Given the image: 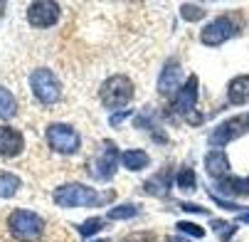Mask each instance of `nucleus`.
Instances as JSON below:
<instances>
[{"instance_id":"f257e3e1","label":"nucleus","mask_w":249,"mask_h":242,"mask_svg":"<svg viewBox=\"0 0 249 242\" xmlns=\"http://www.w3.org/2000/svg\"><path fill=\"white\" fill-rule=\"evenodd\" d=\"M242 30H244V15L232 10L227 15L215 18L210 25H205L202 32H200V42L207 45V47H220L222 42H227L230 37H234Z\"/></svg>"},{"instance_id":"f03ea898","label":"nucleus","mask_w":249,"mask_h":242,"mask_svg":"<svg viewBox=\"0 0 249 242\" xmlns=\"http://www.w3.org/2000/svg\"><path fill=\"white\" fill-rule=\"evenodd\" d=\"M52 198L59 207H94V205H104L106 200H111V198H101L94 188L82 186V183L59 186Z\"/></svg>"},{"instance_id":"7ed1b4c3","label":"nucleus","mask_w":249,"mask_h":242,"mask_svg":"<svg viewBox=\"0 0 249 242\" xmlns=\"http://www.w3.org/2000/svg\"><path fill=\"white\" fill-rule=\"evenodd\" d=\"M8 230L20 242H35L45 235V220L32 210H13L8 218Z\"/></svg>"},{"instance_id":"20e7f679","label":"nucleus","mask_w":249,"mask_h":242,"mask_svg":"<svg viewBox=\"0 0 249 242\" xmlns=\"http://www.w3.org/2000/svg\"><path fill=\"white\" fill-rule=\"evenodd\" d=\"M99 96L106 109H121L133 99V82L124 74H114L101 84Z\"/></svg>"},{"instance_id":"39448f33","label":"nucleus","mask_w":249,"mask_h":242,"mask_svg":"<svg viewBox=\"0 0 249 242\" xmlns=\"http://www.w3.org/2000/svg\"><path fill=\"white\" fill-rule=\"evenodd\" d=\"M45 136H47V146L54 153L72 156L82 149V136L77 133L74 126H69V124H50Z\"/></svg>"},{"instance_id":"423d86ee","label":"nucleus","mask_w":249,"mask_h":242,"mask_svg":"<svg viewBox=\"0 0 249 242\" xmlns=\"http://www.w3.org/2000/svg\"><path fill=\"white\" fill-rule=\"evenodd\" d=\"M30 87H32V94L42 104H54L62 96V84L50 69H35L30 74Z\"/></svg>"},{"instance_id":"0eeeda50","label":"nucleus","mask_w":249,"mask_h":242,"mask_svg":"<svg viewBox=\"0 0 249 242\" xmlns=\"http://www.w3.org/2000/svg\"><path fill=\"white\" fill-rule=\"evenodd\" d=\"M62 15V8L54 0H35L27 5V20L32 27H52Z\"/></svg>"},{"instance_id":"6e6552de","label":"nucleus","mask_w":249,"mask_h":242,"mask_svg":"<svg viewBox=\"0 0 249 242\" xmlns=\"http://www.w3.org/2000/svg\"><path fill=\"white\" fill-rule=\"evenodd\" d=\"M244 129H247V116L244 119L242 116H234V119L222 121L220 126H215V131L210 133V146H215V149L227 146L230 141H234V138H239L244 133Z\"/></svg>"},{"instance_id":"1a4fd4ad","label":"nucleus","mask_w":249,"mask_h":242,"mask_svg":"<svg viewBox=\"0 0 249 242\" xmlns=\"http://www.w3.org/2000/svg\"><path fill=\"white\" fill-rule=\"evenodd\" d=\"M119 161H121V156L116 153L114 141H104V153H101L99 161L94 163L91 176L99 178V181H111L114 173H116V163H119Z\"/></svg>"},{"instance_id":"9d476101","label":"nucleus","mask_w":249,"mask_h":242,"mask_svg":"<svg viewBox=\"0 0 249 242\" xmlns=\"http://www.w3.org/2000/svg\"><path fill=\"white\" fill-rule=\"evenodd\" d=\"M195 104H197V77L193 74L183 89H178V96L173 99L170 104V109L178 114V116H190V112L195 109Z\"/></svg>"},{"instance_id":"9b49d317","label":"nucleus","mask_w":249,"mask_h":242,"mask_svg":"<svg viewBox=\"0 0 249 242\" xmlns=\"http://www.w3.org/2000/svg\"><path fill=\"white\" fill-rule=\"evenodd\" d=\"M25 149V136L13 126H0V156L15 158Z\"/></svg>"},{"instance_id":"f8f14e48","label":"nucleus","mask_w":249,"mask_h":242,"mask_svg":"<svg viewBox=\"0 0 249 242\" xmlns=\"http://www.w3.org/2000/svg\"><path fill=\"white\" fill-rule=\"evenodd\" d=\"M205 170L210 173L212 178H217V181L227 178V173H230V158H227V153L225 151H210L205 156Z\"/></svg>"},{"instance_id":"ddd939ff","label":"nucleus","mask_w":249,"mask_h":242,"mask_svg":"<svg viewBox=\"0 0 249 242\" xmlns=\"http://www.w3.org/2000/svg\"><path fill=\"white\" fill-rule=\"evenodd\" d=\"M180 77H183L180 64H178V62H168V64L163 67V72H160V79H158V92H160V94H173V92H178Z\"/></svg>"},{"instance_id":"4468645a","label":"nucleus","mask_w":249,"mask_h":242,"mask_svg":"<svg viewBox=\"0 0 249 242\" xmlns=\"http://www.w3.org/2000/svg\"><path fill=\"white\" fill-rule=\"evenodd\" d=\"M227 96L232 104L242 107V104H249V74H239L227 84Z\"/></svg>"},{"instance_id":"2eb2a0df","label":"nucleus","mask_w":249,"mask_h":242,"mask_svg":"<svg viewBox=\"0 0 249 242\" xmlns=\"http://www.w3.org/2000/svg\"><path fill=\"white\" fill-rule=\"evenodd\" d=\"M121 163H124L126 170H143V168L151 163V158H148L146 151L131 149V151H124V153H121Z\"/></svg>"},{"instance_id":"dca6fc26","label":"nucleus","mask_w":249,"mask_h":242,"mask_svg":"<svg viewBox=\"0 0 249 242\" xmlns=\"http://www.w3.org/2000/svg\"><path fill=\"white\" fill-rule=\"evenodd\" d=\"M217 190L225 195H249V178H222L217 181Z\"/></svg>"},{"instance_id":"f3484780","label":"nucleus","mask_w":249,"mask_h":242,"mask_svg":"<svg viewBox=\"0 0 249 242\" xmlns=\"http://www.w3.org/2000/svg\"><path fill=\"white\" fill-rule=\"evenodd\" d=\"M15 114H18V101H15L13 92L0 87V119H13Z\"/></svg>"},{"instance_id":"a211bd4d","label":"nucleus","mask_w":249,"mask_h":242,"mask_svg":"<svg viewBox=\"0 0 249 242\" xmlns=\"http://www.w3.org/2000/svg\"><path fill=\"white\" fill-rule=\"evenodd\" d=\"M20 190V178L15 173H0V198H13Z\"/></svg>"},{"instance_id":"6ab92c4d","label":"nucleus","mask_w":249,"mask_h":242,"mask_svg":"<svg viewBox=\"0 0 249 242\" xmlns=\"http://www.w3.org/2000/svg\"><path fill=\"white\" fill-rule=\"evenodd\" d=\"M136 215H138V207L133 203L116 205L114 210H109V220H128V218H136Z\"/></svg>"},{"instance_id":"aec40b11","label":"nucleus","mask_w":249,"mask_h":242,"mask_svg":"<svg viewBox=\"0 0 249 242\" xmlns=\"http://www.w3.org/2000/svg\"><path fill=\"white\" fill-rule=\"evenodd\" d=\"M197 186V178H195V170L193 168H180L178 170V188H183V190H195Z\"/></svg>"},{"instance_id":"412c9836","label":"nucleus","mask_w":249,"mask_h":242,"mask_svg":"<svg viewBox=\"0 0 249 242\" xmlns=\"http://www.w3.org/2000/svg\"><path fill=\"white\" fill-rule=\"evenodd\" d=\"M180 15H183V20H188V22H197V20L205 18V8H202V5H195V3H183V5H180Z\"/></svg>"},{"instance_id":"4be33fe9","label":"nucleus","mask_w":249,"mask_h":242,"mask_svg":"<svg viewBox=\"0 0 249 242\" xmlns=\"http://www.w3.org/2000/svg\"><path fill=\"white\" fill-rule=\"evenodd\" d=\"M99 230H104V220H101V218H89V220H84V223L79 225V235H82V237H91V235H96Z\"/></svg>"},{"instance_id":"5701e85b","label":"nucleus","mask_w":249,"mask_h":242,"mask_svg":"<svg viewBox=\"0 0 249 242\" xmlns=\"http://www.w3.org/2000/svg\"><path fill=\"white\" fill-rule=\"evenodd\" d=\"M175 230H180L183 235H190V237H205V230L200 227V225H195V223H178L175 225Z\"/></svg>"},{"instance_id":"b1692460","label":"nucleus","mask_w":249,"mask_h":242,"mask_svg":"<svg viewBox=\"0 0 249 242\" xmlns=\"http://www.w3.org/2000/svg\"><path fill=\"white\" fill-rule=\"evenodd\" d=\"M212 230H217L220 237L230 240L232 232H234V225H232V223H225V220H212Z\"/></svg>"},{"instance_id":"393cba45","label":"nucleus","mask_w":249,"mask_h":242,"mask_svg":"<svg viewBox=\"0 0 249 242\" xmlns=\"http://www.w3.org/2000/svg\"><path fill=\"white\" fill-rule=\"evenodd\" d=\"M124 242H158V240H156V235H153V232H143V230H141V232L128 235Z\"/></svg>"},{"instance_id":"a878e982","label":"nucleus","mask_w":249,"mask_h":242,"mask_svg":"<svg viewBox=\"0 0 249 242\" xmlns=\"http://www.w3.org/2000/svg\"><path fill=\"white\" fill-rule=\"evenodd\" d=\"M180 207H183V210H188V213H207L202 205H193V203H180Z\"/></svg>"},{"instance_id":"bb28decb","label":"nucleus","mask_w":249,"mask_h":242,"mask_svg":"<svg viewBox=\"0 0 249 242\" xmlns=\"http://www.w3.org/2000/svg\"><path fill=\"white\" fill-rule=\"evenodd\" d=\"M128 116H131V112H124V114H114V116H111V126H119V124H121L124 119H128Z\"/></svg>"},{"instance_id":"cd10ccee","label":"nucleus","mask_w":249,"mask_h":242,"mask_svg":"<svg viewBox=\"0 0 249 242\" xmlns=\"http://www.w3.org/2000/svg\"><path fill=\"white\" fill-rule=\"evenodd\" d=\"M163 242H188L185 237H178V235H170V237H165Z\"/></svg>"},{"instance_id":"c85d7f7f","label":"nucleus","mask_w":249,"mask_h":242,"mask_svg":"<svg viewBox=\"0 0 249 242\" xmlns=\"http://www.w3.org/2000/svg\"><path fill=\"white\" fill-rule=\"evenodd\" d=\"M239 220H242V223H249V213H244V215H239Z\"/></svg>"},{"instance_id":"c756f323","label":"nucleus","mask_w":249,"mask_h":242,"mask_svg":"<svg viewBox=\"0 0 249 242\" xmlns=\"http://www.w3.org/2000/svg\"><path fill=\"white\" fill-rule=\"evenodd\" d=\"M247 129H249V114H247Z\"/></svg>"},{"instance_id":"7c9ffc66","label":"nucleus","mask_w":249,"mask_h":242,"mask_svg":"<svg viewBox=\"0 0 249 242\" xmlns=\"http://www.w3.org/2000/svg\"><path fill=\"white\" fill-rule=\"evenodd\" d=\"M96 242H106V240H96Z\"/></svg>"}]
</instances>
